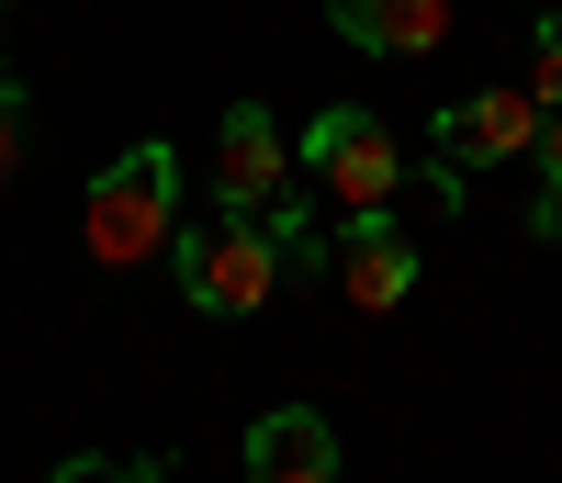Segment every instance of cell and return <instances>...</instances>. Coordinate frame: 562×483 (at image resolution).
Masks as SVG:
<instances>
[{"mask_svg": "<svg viewBox=\"0 0 562 483\" xmlns=\"http://www.w3.org/2000/svg\"><path fill=\"white\" fill-rule=\"evenodd\" d=\"M169 259H180V293H192V315H214V326H248L270 293H281V236L259 225V214H237V203H214L203 225H180L169 236Z\"/></svg>", "mask_w": 562, "mask_h": 483, "instance_id": "7a4b0ae2", "label": "cell"}, {"mask_svg": "<svg viewBox=\"0 0 562 483\" xmlns=\"http://www.w3.org/2000/svg\"><path fill=\"white\" fill-rule=\"evenodd\" d=\"M326 270H338V293L360 315H394L416 293V248H405V225L394 214H349L338 236H326Z\"/></svg>", "mask_w": 562, "mask_h": 483, "instance_id": "8992f818", "label": "cell"}, {"mask_svg": "<svg viewBox=\"0 0 562 483\" xmlns=\"http://www.w3.org/2000/svg\"><path fill=\"white\" fill-rule=\"evenodd\" d=\"M529 158H540V191H562V113H540V147Z\"/></svg>", "mask_w": 562, "mask_h": 483, "instance_id": "7c38bea8", "label": "cell"}, {"mask_svg": "<svg viewBox=\"0 0 562 483\" xmlns=\"http://www.w3.org/2000/svg\"><path fill=\"white\" fill-rule=\"evenodd\" d=\"M0 79H12V34H0Z\"/></svg>", "mask_w": 562, "mask_h": 483, "instance_id": "4fadbf2b", "label": "cell"}, {"mask_svg": "<svg viewBox=\"0 0 562 483\" xmlns=\"http://www.w3.org/2000/svg\"><path fill=\"white\" fill-rule=\"evenodd\" d=\"M248 483H338V439L315 405H270L248 427Z\"/></svg>", "mask_w": 562, "mask_h": 483, "instance_id": "ba28073f", "label": "cell"}, {"mask_svg": "<svg viewBox=\"0 0 562 483\" xmlns=\"http://www.w3.org/2000/svg\"><path fill=\"white\" fill-rule=\"evenodd\" d=\"M304 169L326 180V203H349V214H394V191L416 180V158L394 147V124L371 102H326L304 124Z\"/></svg>", "mask_w": 562, "mask_h": 483, "instance_id": "3957f363", "label": "cell"}, {"mask_svg": "<svg viewBox=\"0 0 562 483\" xmlns=\"http://www.w3.org/2000/svg\"><path fill=\"white\" fill-rule=\"evenodd\" d=\"M293 191V147H281V113L270 102H237L214 124V203H237V214H259V203H281Z\"/></svg>", "mask_w": 562, "mask_h": 483, "instance_id": "5b68a950", "label": "cell"}, {"mask_svg": "<svg viewBox=\"0 0 562 483\" xmlns=\"http://www.w3.org/2000/svg\"><path fill=\"white\" fill-rule=\"evenodd\" d=\"M326 23H338L360 57H439L450 45V0H326Z\"/></svg>", "mask_w": 562, "mask_h": 483, "instance_id": "52a82bcc", "label": "cell"}, {"mask_svg": "<svg viewBox=\"0 0 562 483\" xmlns=\"http://www.w3.org/2000/svg\"><path fill=\"white\" fill-rule=\"evenodd\" d=\"M529 147H540V102H529V90H461V102L428 113V158L461 169V180L529 158Z\"/></svg>", "mask_w": 562, "mask_h": 483, "instance_id": "277c9868", "label": "cell"}, {"mask_svg": "<svg viewBox=\"0 0 562 483\" xmlns=\"http://www.w3.org/2000/svg\"><path fill=\"white\" fill-rule=\"evenodd\" d=\"M79 236H90V259L102 270H147L169 236H180V147H124L102 180L79 191Z\"/></svg>", "mask_w": 562, "mask_h": 483, "instance_id": "6da1fadb", "label": "cell"}, {"mask_svg": "<svg viewBox=\"0 0 562 483\" xmlns=\"http://www.w3.org/2000/svg\"><path fill=\"white\" fill-rule=\"evenodd\" d=\"M529 102L562 113V23H529Z\"/></svg>", "mask_w": 562, "mask_h": 483, "instance_id": "30bf717a", "label": "cell"}, {"mask_svg": "<svg viewBox=\"0 0 562 483\" xmlns=\"http://www.w3.org/2000/svg\"><path fill=\"white\" fill-rule=\"evenodd\" d=\"M180 461L169 450H147V461H113V450H68L57 472H45V483H169Z\"/></svg>", "mask_w": 562, "mask_h": 483, "instance_id": "9c48e42d", "label": "cell"}, {"mask_svg": "<svg viewBox=\"0 0 562 483\" xmlns=\"http://www.w3.org/2000/svg\"><path fill=\"white\" fill-rule=\"evenodd\" d=\"M23 147H34V102L23 79H0V180H23Z\"/></svg>", "mask_w": 562, "mask_h": 483, "instance_id": "8fae6325", "label": "cell"}]
</instances>
